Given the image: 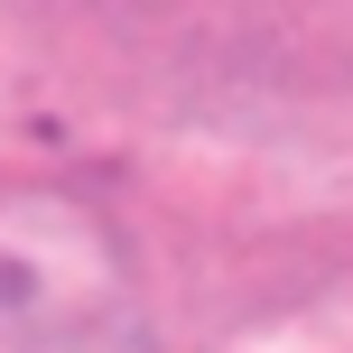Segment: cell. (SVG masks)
Instances as JSON below:
<instances>
[{
  "label": "cell",
  "mask_w": 353,
  "mask_h": 353,
  "mask_svg": "<svg viewBox=\"0 0 353 353\" xmlns=\"http://www.w3.org/2000/svg\"><path fill=\"white\" fill-rule=\"evenodd\" d=\"M0 353H149L121 232L56 186H0Z\"/></svg>",
  "instance_id": "1"
}]
</instances>
